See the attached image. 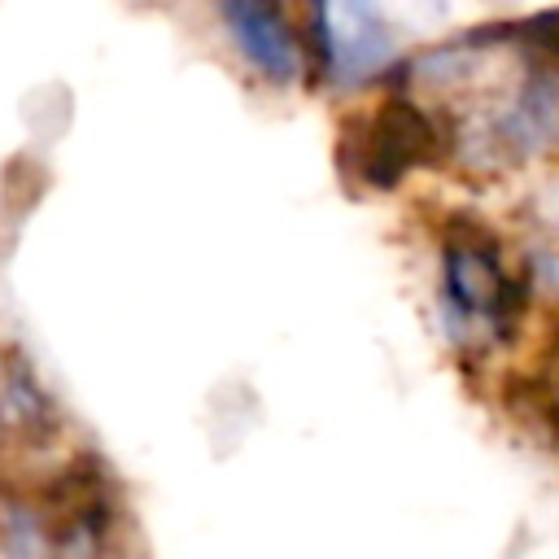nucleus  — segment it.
Returning <instances> with one entry per match:
<instances>
[{
	"mask_svg": "<svg viewBox=\"0 0 559 559\" xmlns=\"http://www.w3.org/2000/svg\"><path fill=\"white\" fill-rule=\"evenodd\" d=\"M389 83L437 114L445 175L467 188H515L559 162V4L432 35Z\"/></svg>",
	"mask_w": 559,
	"mask_h": 559,
	"instance_id": "1",
	"label": "nucleus"
},
{
	"mask_svg": "<svg viewBox=\"0 0 559 559\" xmlns=\"http://www.w3.org/2000/svg\"><path fill=\"white\" fill-rule=\"evenodd\" d=\"M345 179L362 192H402L419 175H445V135L437 114L397 83H384L376 105L341 131Z\"/></svg>",
	"mask_w": 559,
	"mask_h": 559,
	"instance_id": "4",
	"label": "nucleus"
},
{
	"mask_svg": "<svg viewBox=\"0 0 559 559\" xmlns=\"http://www.w3.org/2000/svg\"><path fill=\"white\" fill-rule=\"evenodd\" d=\"M4 358L9 354H0V450L17 445V432H13V419H9V402H4Z\"/></svg>",
	"mask_w": 559,
	"mask_h": 559,
	"instance_id": "7",
	"label": "nucleus"
},
{
	"mask_svg": "<svg viewBox=\"0 0 559 559\" xmlns=\"http://www.w3.org/2000/svg\"><path fill=\"white\" fill-rule=\"evenodd\" d=\"M432 319L450 358L485 380L515 367L546 323L507 223L480 205H450L432 223Z\"/></svg>",
	"mask_w": 559,
	"mask_h": 559,
	"instance_id": "2",
	"label": "nucleus"
},
{
	"mask_svg": "<svg viewBox=\"0 0 559 559\" xmlns=\"http://www.w3.org/2000/svg\"><path fill=\"white\" fill-rule=\"evenodd\" d=\"M502 223L537 293L542 314L559 319V162L515 183Z\"/></svg>",
	"mask_w": 559,
	"mask_h": 559,
	"instance_id": "5",
	"label": "nucleus"
},
{
	"mask_svg": "<svg viewBox=\"0 0 559 559\" xmlns=\"http://www.w3.org/2000/svg\"><path fill=\"white\" fill-rule=\"evenodd\" d=\"M445 13L450 0H306L310 74L336 96L380 92Z\"/></svg>",
	"mask_w": 559,
	"mask_h": 559,
	"instance_id": "3",
	"label": "nucleus"
},
{
	"mask_svg": "<svg viewBox=\"0 0 559 559\" xmlns=\"http://www.w3.org/2000/svg\"><path fill=\"white\" fill-rule=\"evenodd\" d=\"M218 22H223L231 48L271 87H293L310 74L306 35L288 17L284 0H218Z\"/></svg>",
	"mask_w": 559,
	"mask_h": 559,
	"instance_id": "6",
	"label": "nucleus"
}]
</instances>
